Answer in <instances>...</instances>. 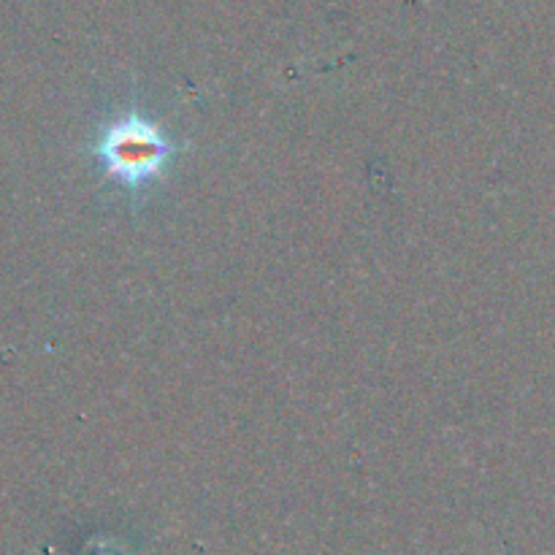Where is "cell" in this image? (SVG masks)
<instances>
[{
  "instance_id": "6da1fadb",
  "label": "cell",
  "mask_w": 555,
  "mask_h": 555,
  "mask_svg": "<svg viewBox=\"0 0 555 555\" xmlns=\"http://www.w3.org/2000/svg\"><path fill=\"white\" fill-rule=\"evenodd\" d=\"M92 152L106 177L128 188V193H141L146 184L166 177L168 166L179 155V144L160 125L130 108L103 125Z\"/></svg>"
}]
</instances>
